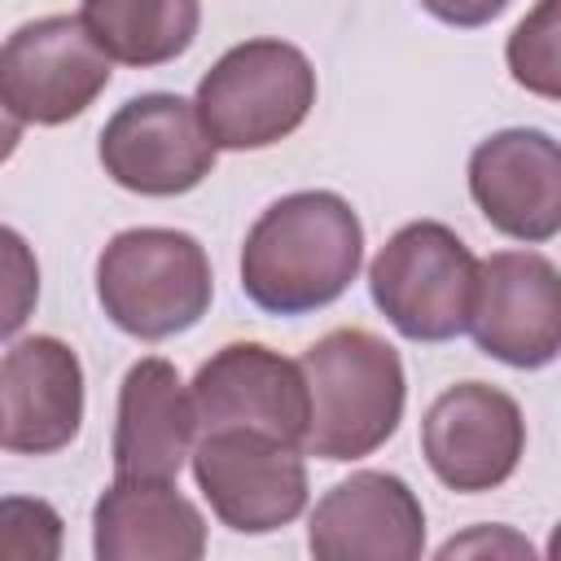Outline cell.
Instances as JSON below:
<instances>
[{
	"mask_svg": "<svg viewBox=\"0 0 561 561\" xmlns=\"http://www.w3.org/2000/svg\"><path fill=\"white\" fill-rule=\"evenodd\" d=\"M307 548L316 561H412L425 548V508L403 478L359 469L316 504Z\"/></svg>",
	"mask_w": 561,
	"mask_h": 561,
	"instance_id": "obj_13",
	"label": "cell"
},
{
	"mask_svg": "<svg viewBox=\"0 0 561 561\" xmlns=\"http://www.w3.org/2000/svg\"><path fill=\"white\" fill-rule=\"evenodd\" d=\"M421 451L447 491L478 495L513 478L526 451V421L513 394L486 381L447 386L421 416Z\"/></svg>",
	"mask_w": 561,
	"mask_h": 561,
	"instance_id": "obj_10",
	"label": "cell"
},
{
	"mask_svg": "<svg viewBox=\"0 0 561 561\" xmlns=\"http://www.w3.org/2000/svg\"><path fill=\"white\" fill-rule=\"evenodd\" d=\"M215 298L210 259L180 228H127L96 259L101 311L140 342H162L193 329Z\"/></svg>",
	"mask_w": 561,
	"mask_h": 561,
	"instance_id": "obj_3",
	"label": "cell"
},
{
	"mask_svg": "<svg viewBox=\"0 0 561 561\" xmlns=\"http://www.w3.org/2000/svg\"><path fill=\"white\" fill-rule=\"evenodd\" d=\"M197 443V412L175 364L145 355L127 368L118 386L114 421V473L175 482Z\"/></svg>",
	"mask_w": 561,
	"mask_h": 561,
	"instance_id": "obj_15",
	"label": "cell"
},
{
	"mask_svg": "<svg viewBox=\"0 0 561 561\" xmlns=\"http://www.w3.org/2000/svg\"><path fill=\"white\" fill-rule=\"evenodd\" d=\"M83 31L110 61L123 66H167L197 39V0H83Z\"/></svg>",
	"mask_w": 561,
	"mask_h": 561,
	"instance_id": "obj_17",
	"label": "cell"
},
{
	"mask_svg": "<svg viewBox=\"0 0 561 561\" xmlns=\"http://www.w3.org/2000/svg\"><path fill=\"white\" fill-rule=\"evenodd\" d=\"M197 491L237 535H272L307 508L302 451L250 430H206L193 451Z\"/></svg>",
	"mask_w": 561,
	"mask_h": 561,
	"instance_id": "obj_6",
	"label": "cell"
},
{
	"mask_svg": "<svg viewBox=\"0 0 561 561\" xmlns=\"http://www.w3.org/2000/svg\"><path fill=\"white\" fill-rule=\"evenodd\" d=\"M110 57L79 18L53 13L18 26L0 44V101L35 127L79 118L110 83Z\"/></svg>",
	"mask_w": 561,
	"mask_h": 561,
	"instance_id": "obj_7",
	"label": "cell"
},
{
	"mask_svg": "<svg viewBox=\"0 0 561 561\" xmlns=\"http://www.w3.org/2000/svg\"><path fill=\"white\" fill-rule=\"evenodd\" d=\"M482 355L508 368H543L561 351V280L539 250H495L478 259L465 324Z\"/></svg>",
	"mask_w": 561,
	"mask_h": 561,
	"instance_id": "obj_9",
	"label": "cell"
},
{
	"mask_svg": "<svg viewBox=\"0 0 561 561\" xmlns=\"http://www.w3.org/2000/svg\"><path fill=\"white\" fill-rule=\"evenodd\" d=\"M469 193L486 224L513 241L539 245L561 228V149L539 127L486 136L469 158Z\"/></svg>",
	"mask_w": 561,
	"mask_h": 561,
	"instance_id": "obj_12",
	"label": "cell"
},
{
	"mask_svg": "<svg viewBox=\"0 0 561 561\" xmlns=\"http://www.w3.org/2000/svg\"><path fill=\"white\" fill-rule=\"evenodd\" d=\"M61 557V513L35 495L0 500V561H53Z\"/></svg>",
	"mask_w": 561,
	"mask_h": 561,
	"instance_id": "obj_19",
	"label": "cell"
},
{
	"mask_svg": "<svg viewBox=\"0 0 561 561\" xmlns=\"http://www.w3.org/2000/svg\"><path fill=\"white\" fill-rule=\"evenodd\" d=\"M39 302V263L22 232L0 224V342L22 333Z\"/></svg>",
	"mask_w": 561,
	"mask_h": 561,
	"instance_id": "obj_20",
	"label": "cell"
},
{
	"mask_svg": "<svg viewBox=\"0 0 561 561\" xmlns=\"http://www.w3.org/2000/svg\"><path fill=\"white\" fill-rule=\"evenodd\" d=\"M22 118L0 101V162H9L13 158V149H18V140H22Z\"/></svg>",
	"mask_w": 561,
	"mask_h": 561,
	"instance_id": "obj_23",
	"label": "cell"
},
{
	"mask_svg": "<svg viewBox=\"0 0 561 561\" xmlns=\"http://www.w3.org/2000/svg\"><path fill=\"white\" fill-rule=\"evenodd\" d=\"M364 263V228L346 197L302 188L272 202L241 245V289L267 316L337 302Z\"/></svg>",
	"mask_w": 561,
	"mask_h": 561,
	"instance_id": "obj_1",
	"label": "cell"
},
{
	"mask_svg": "<svg viewBox=\"0 0 561 561\" xmlns=\"http://www.w3.org/2000/svg\"><path fill=\"white\" fill-rule=\"evenodd\" d=\"M478 259L434 219L403 224L368 263L377 311L408 342H451L469 324Z\"/></svg>",
	"mask_w": 561,
	"mask_h": 561,
	"instance_id": "obj_5",
	"label": "cell"
},
{
	"mask_svg": "<svg viewBox=\"0 0 561 561\" xmlns=\"http://www.w3.org/2000/svg\"><path fill=\"white\" fill-rule=\"evenodd\" d=\"M316 105V70L285 39L232 44L197 83V118L215 149H267L302 127Z\"/></svg>",
	"mask_w": 561,
	"mask_h": 561,
	"instance_id": "obj_4",
	"label": "cell"
},
{
	"mask_svg": "<svg viewBox=\"0 0 561 561\" xmlns=\"http://www.w3.org/2000/svg\"><path fill=\"white\" fill-rule=\"evenodd\" d=\"M508 70L522 88L539 96L561 92V70H557V0H539L517 31L508 35Z\"/></svg>",
	"mask_w": 561,
	"mask_h": 561,
	"instance_id": "obj_18",
	"label": "cell"
},
{
	"mask_svg": "<svg viewBox=\"0 0 561 561\" xmlns=\"http://www.w3.org/2000/svg\"><path fill=\"white\" fill-rule=\"evenodd\" d=\"M92 552L101 561H197L206 522L175 482L114 478L92 508Z\"/></svg>",
	"mask_w": 561,
	"mask_h": 561,
	"instance_id": "obj_16",
	"label": "cell"
},
{
	"mask_svg": "<svg viewBox=\"0 0 561 561\" xmlns=\"http://www.w3.org/2000/svg\"><path fill=\"white\" fill-rule=\"evenodd\" d=\"M307 381V434L302 451L320 460L373 456L403 421V359L368 329H329L302 359Z\"/></svg>",
	"mask_w": 561,
	"mask_h": 561,
	"instance_id": "obj_2",
	"label": "cell"
},
{
	"mask_svg": "<svg viewBox=\"0 0 561 561\" xmlns=\"http://www.w3.org/2000/svg\"><path fill=\"white\" fill-rule=\"evenodd\" d=\"M513 0H421V9L447 26H486L491 18H500Z\"/></svg>",
	"mask_w": 561,
	"mask_h": 561,
	"instance_id": "obj_21",
	"label": "cell"
},
{
	"mask_svg": "<svg viewBox=\"0 0 561 561\" xmlns=\"http://www.w3.org/2000/svg\"><path fill=\"white\" fill-rule=\"evenodd\" d=\"M469 548H482V552H500V548H504V552H530V543H526V539H517V535H508L504 526H495V530L478 526L473 535L443 543V557H456V552H469Z\"/></svg>",
	"mask_w": 561,
	"mask_h": 561,
	"instance_id": "obj_22",
	"label": "cell"
},
{
	"mask_svg": "<svg viewBox=\"0 0 561 561\" xmlns=\"http://www.w3.org/2000/svg\"><path fill=\"white\" fill-rule=\"evenodd\" d=\"M96 153L118 188L140 197H175L210 175L219 149L202 131L193 101L175 92H145L110 114Z\"/></svg>",
	"mask_w": 561,
	"mask_h": 561,
	"instance_id": "obj_8",
	"label": "cell"
},
{
	"mask_svg": "<svg viewBox=\"0 0 561 561\" xmlns=\"http://www.w3.org/2000/svg\"><path fill=\"white\" fill-rule=\"evenodd\" d=\"M83 364L48 333L22 337L0 359V447L18 456H53L79 438Z\"/></svg>",
	"mask_w": 561,
	"mask_h": 561,
	"instance_id": "obj_14",
	"label": "cell"
},
{
	"mask_svg": "<svg viewBox=\"0 0 561 561\" xmlns=\"http://www.w3.org/2000/svg\"><path fill=\"white\" fill-rule=\"evenodd\" d=\"M197 434L206 430H250L302 451L307 434V381L298 359L263 342H228L215 351L188 386Z\"/></svg>",
	"mask_w": 561,
	"mask_h": 561,
	"instance_id": "obj_11",
	"label": "cell"
}]
</instances>
